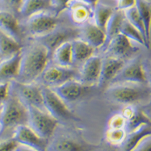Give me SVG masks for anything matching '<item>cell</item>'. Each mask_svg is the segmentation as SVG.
<instances>
[{
    "label": "cell",
    "mask_w": 151,
    "mask_h": 151,
    "mask_svg": "<svg viewBox=\"0 0 151 151\" xmlns=\"http://www.w3.org/2000/svg\"><path fill=\"white\" fill-rule=\"evenodd\" d=\"M42 92L44 107L51 116L59 122L74 120V116L67 104L52 88L42 86Z\"/></svg>",
    "instance_id": "obj_6"
},
{
    "label": "cell",
    "mask_w": 151,
    "mask_h": 151,
    "mask_svg": "<svg viewBox=\"0 0 151 151\" xmlns=\"http://www.w3.org/2000/svg\"><path fill=\"white\" fill-rule=\"evenodd\" d=\"M12 89V82L10 83H0V106L5 103L8 99Z\"/></svg>",
    "instance_id": "obj_37"
},
{
    "label": "cell",
    "mask_w": 151,
    "mask_h": 151,
    "mask_svg": "<svg viewBox=\"0 0 151 151\" xmlns=\"http://www.w3.org/2000/svg\"><path fill=\"white\" fill-rule=\"evenodd\" d=\"M78 38L89 44L96 50L105 45L107 41V36L104 30L99 28L94 23L85 24L80 29Z\"/></svg>",
    "instance_id": "obj_17"
},
{
    "label": "cell",
    "mask_w": 151,
    "mask_h": 151,
    "mask_svg": "<svg viewBox=\"0 0 151 151\" xmlns=\"http://www.w3.org/2000/svg\"><path fill=\"white\" fill-rule=\"evenodd\" d=\"M88 87L77 79H72L52 89L68 104L75 103L83 98Z\"/></svg>",
    "instance_id": "obj_14"
},
{
    "label": "cell",
    "mask_w": 151,
    "mask_h": 151,
    "mask_svg": "<svg viewBox=\"0 0 151 151\" xmlns=\"http://www.w3.org/2000/svg\"><path fill=\"white\" fill-rule=\"evenodd\" d=\"M104 94L108 99L116 104L133 105L146 99L151 91L147 85L122 83L108 85Z\"/></svg>",
    "instance_id": "obj_3"
},
{
    "label": "cell",
    "mask_w": 151,
    "mask_h": 151,
    "mask_svg": "<svg viewBox=\"0 0 151 151\" xmlns=\"http://www.w3.org/2000/svg\"><path fill=\"white\" fill-rule=\"evenodd\" d=\"M143 65H144V70H145V77L147 81V86L151 91V60H145L143 61Z\"/></svg>",
    "instance_id": "obj_40"
},
{
    "label": "cell",
    "mask_w": 151,
    "mask_h": 151,
    "mask_svg": "<svg viewBox=\"0 0 151 151\" xmlns=\"http://www.w3.org/2000/svg\"><path fill=\"white\" fill-rule=\"evenodd\" d=\"M51 59L53 62V64L60 66H64V67L73 66L74 60H73L71 41L65 42L58 47L52 53Z\"/></svg>",
    "instance_id": "obj_22"
},
{
    "label": "cell",
    "mask_w": 151,
    "mask_h": 151,
    "mask_svg": "<svg viewBox=\"0 0 151 151\" xmlns=\"http://www.w3.org/2000/svg\"><path fill=\"white\" fill-rule=\"evenodd\" d=\"M120 33L124 35L133 42L142 45L147 49L144 36L142 35V32L139 31L137 28H136L133 25L131 24L126 19H124L123 24H122L121 29H120Z\"/></svg>",
    "instance_id": "obj_29"
},
{
    "label": "cell",
    "mask_w": 151,
    "mask_h": 151,
    "mask_svg": "<svg viewBox=\"0 0 151 151\" xmlns=\"http://www.w3.org/2000/svg\"><path fill=\"white\" fill-rule=\"evenodd\" d=\"M28 108L12 86L8 99L1 106L0 140L12 137L16 128L19 125L28 124Z\"/></svg>",
    "instance_id": "obj_2"
},
{
    "label": "cell",
    "mask_w": 151,
    "mask_h": 151,
    "mask_svg": "<svg viewBox=\"0 0 151 151\" xmlns=\"http://www.w3.org/2000/svg\"><path fill=\"white\" fill-rule=\"evenodd\" d=\"M127 132L124 129H109L105 133V139L107 142L113 145H120L126 137Z\"/></svg>",
    "instance_id": "obj_32"
},
{
    "label": "cell",
    "mask_w": 151,
    "mask_h": 151,
    "mask_svg": "<svg viewBox=\"0 0 151 151\" xmlns=\"http://www.w3.org/2000/svg\"><path fill=\"white\" fill-rule=\"evenodd\" d=\"M132 151H151V135L142 138Z\"/></svg>",
    "instance_id": "obj_38"
},
{
    "label": "cell",
    "mask_w": 151,
    "mask_h": 151,
    "mask_svg": "<svg viewBox=\"0 0 151 151\" xmlns=\"http://www.w3.org/2000/svg\"><path fill=\"white\" fill-rule=\"evenodd\" d=\"M12 137L19 145H24L37 151H46L48 140L41 137L28 124L19 125L16 128Z\"/></svg>",
    "instance_id": "obj_11"
},
{
    "label": "cell",
    "mask_w": 151,
    "mask_h": 151,
    "mask_svg": "<svg viewBox=\"0 0 151 151\" xmlns=\"http://www.w3.org/2000/svg\"><path fill=\"white\" fill-rule=\"evenodd\" d=\"M79 32L80 29L77 28L58 27L49 34L36 38V40L42 44L49 50L50 56H52L53 51L61 45L78 38Z\"/></svg>",
    "instance_id": "obj_9"
},
{
    "label": "cell",
    "mask_w": 151,
    "mask_h": 151,
    "mask_svg": "<svg viewBox=\"0 0 151 151\" xmlns=\"http://www.w3.org/2000/svg\"><path fill=\"white\" fill-rule=\"evenodd\" d=\"M22 50L9 58L0 60V83L16 80L19 74Z\"/></svg>",
    "instance_id": "obj_15"
},
{
    "label": "cell",
    "mask_w": 151,
    "mask_h": 151,
    "mask_svg": "<svg viewBox=\"0 0 151 151\" xmlns=\"http://www.w3.org/2000/svg\"><path fill=\"white\" fill-rule=\"evenodd\" d=\"M24 0H0V3H2L3 6H5L7 11L12 12L14 14H19V11L21 6Z\"/></svg>",
    "instance_id": "obj_35"
},
{
    "label": "cell",
    "mask_w": 151,
    "mask_h": 151,
    "mask_svg": "<svg viewBox=\"0 0 151 151\" xmlns=\"http://www.w3.org/2000/svg\"><path fill=\"white\" fill-rule=\"evenodd\" d=\"M124 16H125V19H126L127 20L142 32V35L145 37V27H144L142 18H141V16L139 15L136 6L132 7V8H130V9L124 11ZM145 43H146V40H145ZM146 46H147V45H146Z\"/></svg>",
    "instance_id": "obj_31"
},
{
    "label": "cell",
    "mask_w": 151,
    "mask_h": 151,
    "mask_svg": "<svg viewBox=\"0 0 151 151\" xmlns=\"http://www.w3.org/2000/svg\"><path fill=\"white\" fill-rule=\"evenodd\" d=\"M1 59H2V58H0V60H1Z\"/></svg>",
    "instance_id": "obj_44"
},
{
    "label": "cell",
    "mask_w": 151,
    "mask_h": 151,
    "mask_svg": "<svg viewBox=\"0 0 151 151\" xmlns=\"http://www.w3.org/2000/svg\"><path fill=\"white\" fill-rule=\"evenodd\" d=\"M113 12L114 9L111 6L104 3H98L93 7L92 17L94 24L105 31L106 25Z\"/></svg>",
    "instance_id": "obj_27"
},
{
    "label": "cell",
    "mask_w": 151,
    "mask_h": 151,
    "mask_svg": "<svg viewBox=\"0 0 151 151\" xmlns=\"http://www.w3.org/2000/svg\"><path fill=\"white\" fill-rule=\"evenodd\" d=\"M151 124L150 118L143 111L137 109L133 116L126 120L125 130L128 133V132H130V131L135 129L139 126H141L142 124Z\"/></svg>",
    "instance_id": "obj_30"
},
{
    "label": "cell",
    "mask_w": 151,
    "mask_h": 151,
    "mask_svg": "<svg viewBox=\"0 0 151 151\" xmlns=\"http://www.w3.org/2000/svg\"><path fill=\"white\" fill-rule=\"evenodd\" d=\"M136 7L145 27L147 49L151 43V3L149 0H136Z\"/></svg>",
    "instance_id": "obj_24"
},
{
    "label": "cell",
    "mask_w": 151,
    "mask_h": 151,
    "mask_svg": "<svg viewBox=\"0 0 151 151\" xmlns=\"http://www.w3.org/2000/svg\"><path fill=\"white\" fill-rule=\"evenodd\" d=\"M0 30L14 38L19 43L22 40V30L16 15L10 11L0 9Z\"/></svg>",
    "instance_id": "obj_18"
},
{
    "label": "cell",
    "mask_w": 151,
    "mask_h": 151,
    "mask_svg": "<svg viewBox=\"0 0 151 151\" xmlns=\"http://www.w3.org/2000/svg\"><path fill=\"white\" fill-rule=\"evenodd\" d=\"M151 135V124H142L135 129L128 132L120 146L122 151H132L139 142L145 137Z\"/></svg>",
    "instance_id": "obj_20"
},
{
    "label": "cell",
    "mask_w": 151,
    "mask_h": 151,
    "mask_svg": "<svg viewBox=\"0 0 151 151\" xmlns=\"http://www.w3.org/2000/svg\"><path fill=\"white\" fill-rule=\"evenodd\" d=\"M16 151H37L33 150V149L29 148V147H27V146H24V145H19L17 149H16Z\"/></svg>",
    "instance_id": "obj_42"
},
{
    "label": "cell",
    "mask_w": 151,
    "mask_h": 151,
    "mask_svg": "<svg viewBox=\"0 0 151 151\" xmlns=\"http://www.w3.org/2000/svg\"><path fill=\"white\" fill-rule=\"evenodd\" d=\"M138 49L133 44V41L121 33L115 36L106 45L107 56L124 59L137 52Z\"/></svg>",
    "instance_id": "obj_13"
},
{
    "label": "cell",
    "mask_w": 151,
    "mask_h": 151,
    "mask_svg": "<svg viewBox=\"0 0 151 151\" xmlns=\"http://www.w3.org/2000/svg\"><path fill=\"white\" fill-rule=\"evenodd\" d=\"M22 50L20 43L0 30V58H9Z\"/></svg>",
    "instance_id": "obj_26"
},
{
    "label": "cell",
    "mask_w": 151,
    "mask_h": 151,
    "mask_svg": "<svg viewBox=\"0 0 151 151\" xmlns=\"http://www.w3.org/2000/svg\"><path fill=\"white\" fill-rule=\"evenodd\" d=\"M124 63V60L114 57L106 56L104 58H103L101 73L98 85L100 86H108L123 67Z\"/></svg>",
    "instance_id": "obj_16"
},
{
    "label": "cell",
    "mask_w": 151,
    "mask_h": 151,
    "mask_svg": "<svg viewBox=\"0 0 151 151\" xmlns=\"http://www.w3.org/2000/svg\"><path fill=\"white\" fill-rule=\"evenodd\" d=\"M46 151H86V147L71 137H59L48 143Z\"/></svg>",
    "instance_id": "obj_21"
},
{
    "label": "cell",
    "mask_w": 151,
    "mask_h": 151,
    "mask_svg": "<svg viewBox=\"0 0 151 151\" xmlns=\"http://www.w3.org/2000/svg\"><path fill=\"white\" fill-rule=\"evenodd\" d=\"M28 108V125L41 137L49 140L58 126L59 121L46 110L26 106Z\"/></svg>",
    "instance_id": "obj_4"
},
{
    "label": "cell",
    "mask_w": 151,
    "mask_h": 151,
    "mask_svg": "<svg viewBox=\"0 0 151 151\" xmlns=\"http://www.w3.org/2000/svg\"><path fill=\"white\" fill-rule=\"evenodd\" d=\"M72 51H73V60L74 64H82L86 60L95 55L94 52L96 49L91 46L89 44L81 40L80 38L74 39L71 41Z\"/></svg>",
    "instance_id": "obj_23"
},
{
    "label": "cell",
    "mask_w": 151,
    "mask_h": 151,
    "mask_svg": "<svg viewBox=\"0 0 151 151\" xmlns=\"http://www.w3.org/2000/svg\"><path fill=\"white\" fill-rule=\"evenodd\" d=\"M12 86L19 99L26 106H33L45 110L44 107L42 86L32 83H20L16 81L12 82Z\"/></svg>",
    "instance_id": "obj_10"
},
{
    "label": "cell",
    "mask_w": 151,
    "mask_h": 151,
    "mask_svg": "<svg viewBox=\"0 0 151 151\" xmlns=\"http://www.w3.org/2000/svg\"><path fill=\"white\" fill-rule=\"evenodd\" d=\"M124 19H125V16H124V12L116 9L114 10V12L112 13L105 28V33L107 36V41H106L105 45L115 36L120 33L121 26Z\"/></svg>",
    "instance_id": "obj_28"
},
{
    "label": "cell",
    "mask_w": 151,
    "mask_h": 151,
    "mask_svg": "<svg viewBox=\"0 0 151 151\" xmlns=\"http://www.w3.org/2000/svg\"><path fill=\"white\" fill-rule=\"evenodd\" d=\"M103 58L97 55H93L81 64L78 70L77 80L86 86L98 85L101 73Z\"/></svg>",
    "instance_id": "obj_12"
},
{
    "label": "cell",
    "mask_w": 151,
    "mask_h": 151,
    "mask_svg": "<svg viewBox=\"0 0 151 151\" xmlns=\"http://www.w3.org/2000/svg\"><path fill=\"white\" fill-rule=\"evenodd\" d=\"M79 1L85 3L86 5H88V6H91V7H94L97 3H99V0H79Z\"/></svg>",
    "instance_id": "obj_41"
},
{
    "label": "cell",
    "mask_w": 151,
    "mask_h": 151,
    "mask_svg": "<svg viewBox=\"0 0 151 151\" xmlns=\"http://www.w3.org/2000/svg\"><path fill=\"white\" fill-rule=\"evenodd\" d=\"M136 6V0H117L116 10L124 12Z\"/></svg>",
    "instance_id": "obj_39"
},
{
    "label": "cell",
    "mask_w": 151,
    "mask_h": 151,
    "mask_svg": "<svg viewBox=\"0 0 151 151\" xmlns=\"http://www.w3.org/2000/svg\"><path fill=\"white\" fill-rule=\"evenodd\" d=\"M51 8L50 0H24L19 11L22 17L29 18L37 13L47 12Z\"/></svg>",
    "instance_id": "obj_25"
},
{
    "label": "cell",
    "mask_w": 151,
    "mask_h": 151,
    "mask_svg": "<svg viewBox=\"0 0 151 151\" xmlns=\"http://www.w3.org/2000/svg\"><path fill=\"white\" fill-rule=\"evenodd\" d=\"M78 75V70H76L73 66L64 67L56 64H49L37 81H40L41 86L55 88L68 81L77 79Z\"/></svg>",
    "instance_id": "obj_5"
},
{
    "label": "cell",
    "mask_w": 151,
    "mask_h": 151,
    "mask_svg": "<svg viewBox=\"0 0 151 151\" xmlns=\"http://www.w3.org/2000/svg\"><path fill=\"white\" fill-rule=\"evenodd\" d=\"M19 144L13 137L0 140V151H16Z\"/></svg>",
    "instance_id": "obj_36"
},
{
    "label": "cell",
    "mask_w": 151,
    "mask_h": 151,
    "mask_svg": "<svg viewBox=\"0 0 151 151\" xmlns=\"http://www.w3.org/2000/svg\"><path fill=\"white\" fill-rule=\"evenodd\" d=\"M51 56L49 50L38 41L22 50L21 63L16 82L20 83H36L50 64Z\"/></svg>",
    "instance_id": "obj_1"
},
{
    "label": "cell",
    "mask_w": 151,
    "mask_h": 151,
    "mask_svg": "<svg viewBox=\"0 0 151 151\" xmlns=\"http://www.w3.org/2000/svg\"><path fill=\"white\" fill-rule=\"evenodd\" d=\"M68 10L71 21L77 25L83 26L93 14L91 6L82 3L79 0H74L69 6Z\"/></svg>",
    "instance_id": "obj_19"
},
{
    "label": "cell",
    "mask_w": 151,
    "mask_h": 151,
    "mask_svg": "<svg viewBox=\"0 0 151 151\" xmlns=\"http://www.w3.org/2000/svg\"><path fill=\"white\" fill-rule=\"evenodd\" d=\"M58 16L47 12L37 13L30 16L27 20V28L35 38L47 35L58 27Z\"/></svg>",
    "instance_id": "obj_8"
},
{
    "label": "cell",
    "mask_w": 151,
    "mask_h": 151,
    "mask_svg": "<svg viewBox=\"0 0 151 151\" xmlns=\"http://www.w3.org/2000/svg\"><path fill=\"white\" fill-rule=\"evenodd\" d=\"M122 83L147 85L143 61L140 57L133 58L128 62H125L110 84Z\"/></svg>",
    "instance_id": "obj_7"
},
{
    "label": "cell",
    "mask_w": 151,
    "mask_h": 151,
    "mask_svg": "<svg viewBox=\"0 0 151 151\" xmlns=\"http://www.w3.org/2000/svg\"><path fill=\"white\" fill-rule=\"evenodd\" d=\"M0 110H1V106H0Z\"/></svg>",
    "instance_id": "obj_43"
},
{
    "label": "cell",
    "mask_w": 151,
    "mask_h": 151,
    "mask_svg": "<svg viewBox=\"0 0 151 151\" xmlns=\"http://www.w3.org/2000/svg\"><path fill=\"white\" fill-rule=\"evenodd\" d=\"M126 125V120L121 115V113H117L111 116L110 119L108 120V127L109 129H125Z\"/></svg>",
    "instance_id": "obj_33"
},
{
    "label": "cell",
    "mask_w": 151,
    "mask_h": 151,
    "mask_svg": "<svg viewBox=\"0 0 151 151\" xmlns=\"http://www.w3.org/2000/svg\"><path fill=\"white\" fill-rule=\"evenodd\" d=\"M74 0H50V6L57 16L60 13L68 9L69 6Z\"/></svg>",
    "instance_id": "obj_34"
}]
</instances>
